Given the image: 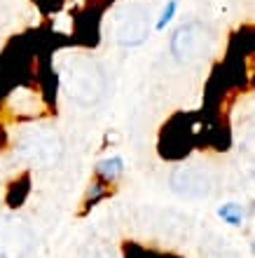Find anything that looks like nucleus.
I'll list each match as a JSON object with an SVG mask.
<instances>
[{"mask_svg":"<svg viewBox=\"0 0 255 258\" xmlns=\"http://www.w3.org/2000/svg\"><path fill=\"white\" fill-rule=\"evenodd\" d=\"M61 82H63L68 96L82 106L96 103L106 89V80H103V73L96 66V61L77 54L68 56L66 63L61 66Z\"/></svg>","mask_w":255,"mask_h":258,"instance_id":"obj_1","label":"nucleus"},{"mask_svg":"<svg viewBox=\"0 0 255 258\" xmlns=\"http://www.w3.org/2000/svg\"><path fill=\"white\" fill-rule=\"evenodd\" d=\"M152 31V17H150V7L134 3L127 5L117 17L115 24V40L122 47H138L150 38Z\"/></svg>","mask_w":255,"mask_h":258,"instance_id":"obj_2","label":"nucleus"},{"mask_svg":"<svg viewBox=\"0 0 255 258\" xmlns=\"http://www.w3.org/2000/svg\"><path fill=\"white\" fill-rule=\"evenodd\" d=\"M24 153H26L28 157L38 160V162H45L42 153H47V160H54L56 153H59V141L49 134H35L24 143Z\"/></svg>","mask_w":255,"mask_h":258,"instance_id":"obj_6","label":"nucleus"},{"mask_svg":"<svg viewBox=\"0 0 255 258\" xmlns=\"http://www.w3.org/2000/svg\"><path fill=\"white\" fill-rule=\"evenodd\" d=\"M208 49H211V35L197 21L183 24L171 35V54L178 61H197V59H202L206 54Z\"/></svg>","mask_w":255,"mask_h":258,"instance_id":"obj_3","label":"nucleus"},{"mask_svg":"<svg viewBox=\"0 0 255 258\" xmlns=\"http://www.w3.org/2000/svg\"><path fill=\"white\" fill-rule=\"evenodd\" d=\"M218 214H220V218L222 221H227L229 225H241V221H243V209L239 207V204H234V202L222 204Z\"/></svg>","mask_w":255,"mask_h":258,"instance_id":"obj_8","label":"nucleus"},{"mask_svg":"<svg viewBox=\"0 0 255 258\" xmlns=\"http://www.w3.org/2000/svg\"><path fill=\"white\" fill-rule=\"evenodd\" d=\"M176 10H178V3L176 0H168V5L164 7V12H161V17H159V21H157V31H164L166 28V24H171V19L176 17Z\"/></svg>","mask_w":255,"mask_h":258,"instance_id":"obj_9","label":"nucleus"},{"mask_svg":"<svg viewBox=\"0 0 255 258\" xmlns=\"http://www.w3.org/2000/svg\"><path fill=\"white\" fill-rule=\"evenodd\" d=\"M171 183H174L176 192L185 197H204L211 190V178L199 167H181L178 171H174Z\"/></svg>","mask_w":255,"mask_h":258,"instance_id":"obj_4","label":"nucleus"},{"mask_svg":"<svg viewBox=\"0 0 255 258\" xmlns=\"http://www.w3.org/2000/svg\"><path fill=\"white\" fill-rule=\"evenodd\" d=\"M21 228L17 223H0V256H21L28 246V235L21 237Z\"/></svg>","mask_w":255,"mask_h":258,"instance_id":"obj_5","label":"nucleus"},{"mask_svg":"<svg viewBox=\"0 0 255 258\" xmlns=\"http://www.w3.org/2000/svg\"><path fill=\"white\" fill-rule=\"evenodd\" d=\"M122 171H124V160L122 157H108V160H103L101 164H99V176L103 178V181H115V178L120 176Z\"/></svg>","mask_w":255,"mask_h":258,"instance_id":"obj_7","label":"nucleus"}]
</instances>
